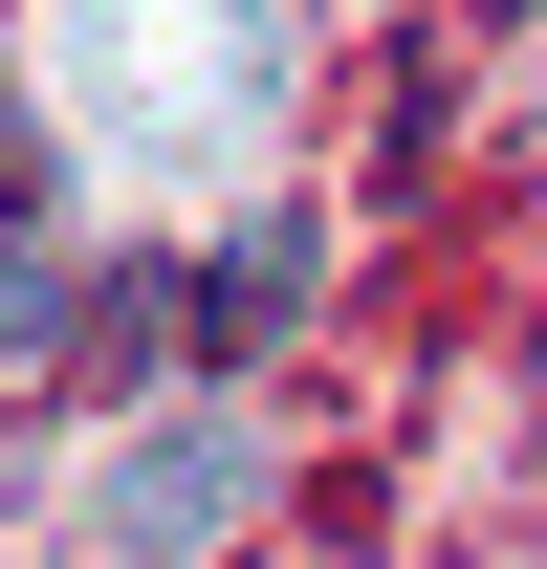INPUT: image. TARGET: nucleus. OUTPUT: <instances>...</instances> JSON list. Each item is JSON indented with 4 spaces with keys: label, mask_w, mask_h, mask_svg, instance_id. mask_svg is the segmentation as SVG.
Returning a JSON list of instances; mask_svg holds the SVG:
<instances>
[{
    "label": "nucleus",
    "mask_w": 547,
    "mask_h": 569,
    "mask_svg": "<svg viewBox=\"0 0 547 569\" xmlns=\"http://www.w3.org/2000/svg\"><path fill=\"white\" fill-rule=\"evenodd\" d=\"M67 329H88V263H67V241H22V219H0V372H44Z\"/></svg>",
    "instance_id": "4"
},
{
    "label": "nucleus",
    "mask_w": 547,
    "mask_h": 569,
    "mask_svg": "<svg viewBox=\"0 0 547 569\" xmlns=\"http://www.w3.org/2000/svg\"><path fill=\"white\" fill-rule=\"evenodd\" d=\"M67 88L132 176H198L285 110V0H67Z\"/></svg>",
    "instance_id": "1"
},
{
    "label": "nucleus",
    "mask_w": 547,
    "mask_h": 569,
    "mask_svg": "<svg viewBox=\"0 0 547 569\" xmlns=\"http://www.w3.org/2000/svg\"><path fill=\"white\" fill-rule=\"evenodd\" d=\"M285 307H307V241H285V219H241V241H219V263H198V284H176V329H198V351H219V372L263 351Z\"/></svg>",
    "instance_id": "3"
},
{
    "label": "nucleus",
    "mask_w": 547,
    "mask_h": 569,
    "mask_svg": "<svg viewBox=\"0 0 547 569\" xmlns=\"http://www.w3.org/2000/svg\"><path fill=\"white\" fill-rule=\"evenodd\" d=\"M263 526V438L241 417H153L110 482H88V548L110 569H198V548H241Z\"/></svg>",
    "instance_id": "2"
}]
</instances>
